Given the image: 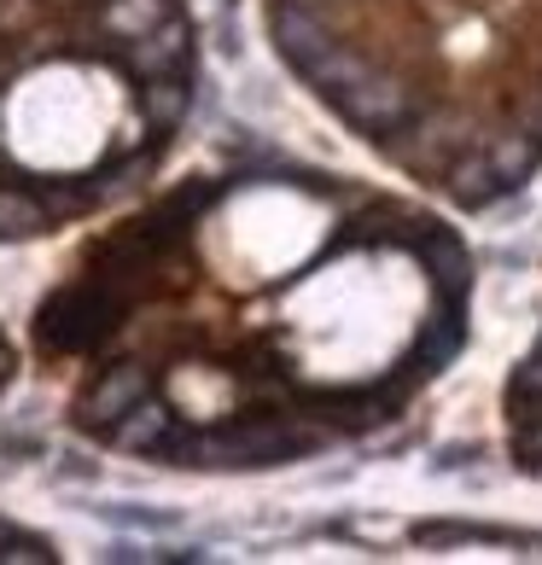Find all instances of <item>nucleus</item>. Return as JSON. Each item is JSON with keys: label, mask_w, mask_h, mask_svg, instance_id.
<instances>
[{"label": "nucleus", "mask_w": 542, "mask_h": 565, "mask_svg": "<svg viewBox=\"0 0 542 565\" xmlns=\"http://www.w3.org/2000/svg\"><path fill=\"white\" fill-rule=\"evenodd\" d=\"M199 82L193 0H0V245L135 204Z\"/></svg>", "instance_id": "obj_3"}, {"label": "nucleus", "mask_w": 542, "mask_h": 565, "mask_svg": "<svg viewBox=\"0 0 542 565\" xmlns=\"http://www.w3.org/2000/svg\"><path fill=\"white\" fill-rule=\"evenodd\" d=\"M461 227L380 181L227 152L71 250L30 355L94 449L275 472L397 426L472 339Z\"/></svg>", "instance_id": "obj_1"}, {"label": "nucleus", "mask_w": 542, "mask_h": 565, "mask_svg": "<svg viewBox=\"0 0 542 565\" xmlns=\"http://www.w3.org/2000/svg\"><path fill=\"white\" fill-rule=\"evenodd\" d=\"M18 367H24V362H18V344L7 339V327H0V403L12 396V385H18Z\"/></svg>", "instance_id": "obj_6"}, {"label": "nucleus", "mask_w": 542, "mask_h": 565, "mask_svg": "<svg viewBox=\"0 0 542 565\" xmlns=\"http://www.w3.org/2000/svg\"><path fill=\"white\" fill-rule=\"evenodd\" d=\"M0 559H53V536L18 525V519H0Z\"/></svg>", "instance_id": "obj_5"}, {"label": "nucleus", "mask_w": 542, "mask_h": 565, "mask_svg": "<svg viewBox=\"0 0 542 565\" xmlns=\"http://www.w3.org/2000/svg\"><path fill=\"white\" fill-rule=\"evenodd\" d=\"M502 444L513 472H525L542 484V332L525 344L502 385Z\"/></svg>", "instance_id": "obj_4"}, {"label": "nucleus", "mask_w": 542, "mask_h": 565, "mask_svg": "<svg viewBox=\"0 0 542 565\" xmlns=\"http://www.w3.org/2000/svg\"><path fill=\"white\" fill-rule=\"evenodd\" d=\"M280 71L391 175L496 211L542 175V0H257Z\"/></svg>", "instance_id": "obj_2"}]
</instances>
